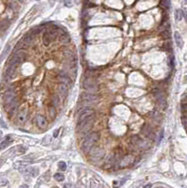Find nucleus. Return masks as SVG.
Returning <instances> with one entry per match:
<instances>
[{"instance_id":"obj_6","label":"nucleus","mask_w":187,"mask_h":188,"mask_svg":"<svg viewBox=\"0 0 187 188\" xmlns=\"http://www.w3.org/2000/svg\"><path fill=\"white\" fill-rule=\"evenodd\" d=\"M89 156L93 160H101L104 156V150L100 147H93L89 150Z\"/></svg>"},{"instance_id":"obj_30","label":"nucleus","mask_w":187,"mask_h":188,"mask_svg":"<svg viewBox=\"0 0 187 188\" xmlns=\"http://www.w3.org/2000/svg\"><path fill=\"white\" fill-rule=\"evenodd\" d=\"M63 1H64V4H65L67 7H72V0H63Z\"/></svg>"},{"instance_id":"obj_12","label":"nucleus","mask_w":187,"mask_h":188,"mask_svg":"<svg viewBox=\"0 0 187 188\" xmlns=\"http://www.w3.org/2000/svg\"><path fill=\"white\" fill-rule=\"evenodd\" d=\"M20 171L23 173L24 175H29L32 177H36L37 175L39 174V169L36 168H25L23 169H20Z\"/></svg>"},{"instance_id":"obj_4","label":"nucleus","mask_w":187,"mask_h":188,"mask_svg":"<svg viewBox=\"0 0 187 188\" xmlns=\"http://www.w3.org/2000/svg\"><path fill=\"white\" fill-rule=\"evenodd\" d=\"M131 143L133 146H135L136 148L142 149V150H147L151 146V144H149V142L145 141L144 139H142L138 135H133L131 137Z\"/></svg>"},{"instance_id":"obj_13","label":"nucleus","mask_w":187,"mask_h":188,"mask_svg":"<svg viewBox=\"0 0 187 188\" xmlns=\"http://www.w3.org/2000/svg\"><path fill=\"white\" fill-rule=\"evenodd\" d=\"M81 100L84 102H89V103H92V102L97 101V96L93 93H90V92H86V93H82L81 94Z\"/></svg>"},{"instance_id":"obj_3","label":"nucleus","mask_w":187,"mask_h":188,"mask_svg":"<svg viewBox=\"0 0 187 188\" xmlns=\"http://www.w3.org/2000/svg\"><path fill=\"white\" fill-rule=\"evenodd\" d=\"M83 87L87 91L90 92V93H95V92L98 90L97 82H96L95 79H93L92 77H88V78H86V80L84 81Z\"/></svg>"},{"instance_id":"obj_16","label":"nucleus","mask_w":187,"mask_h":188,"mask_svg":"<svg viewBox=\"0 0 187 188\" xmlns=\"http://www.w3.org/2000/svg\"><path fill=\"white\" fill-rule=\"evenodd\" d=\"M63 56L69 63H75V61H76V56H75L74 53H72V51H69V50L65 51Z\"/></svg>"},{"instance_id":"obj_8","label":"nucleus","mask_w":187,"mask_h":188,"mask_svg":"<svg viewBox=\"0 0 187 188\" xmlns=\"http://www.w3.org/2000/svg\"><path fill=\"white\" fill-rule=\"evenodd\" d=\"M135 156H133L132 154H127L120 158L119 166H120V168H126V166L133 165V164L135 163Z\"/></svg>"},{"instance_id":"obj_22","label":"nucleus","mask_w":187,"mask_h":188,"mask_svg":"<svg viewBox=\"0 0 187 188\" xmlns=\"http://www.w3.org/2000/svg\"><path fill=\"white\" fill-rule=\"evenodd\" d=\"M61 97L57 96V95H54V96L52 97V99H51V102H52V105L53 106H55V107H56V106H58L59 105H60L61 103Z\"/></svg>"},{"instance_id":"obj_5","label":"nucleus","mask_w":187,"mask_h":188,"mask_svg":"<svg viewBox=\"0 0 187 188\" xmlns=\"http://www.w3.org/2000/svg\"><path fill=\"white\" fill-rule=\"evenodd\" d=\"M56 37H57V30H56V29H52V30L44 32V34H43V36H42L43 44H44L45 46H48Z\"/></svg>"},{"instance_id":"obj_7","label":"nucleus","mask_w":187,"mask_h":188,"mask_svg":"<svg viewBox=\"0 0 187 188\" xmlns=\"http://www.w3.org/2000/svg\"><path fill=\"white\" fill-rule=\"evenodd\" d=\"M141 134L143 135H145L146 137H148L149 139H151V140H154L156 137L155 134H154L153 130H152V127L149 124H148V123H146V124H144L142 126V128H141Z\"/></svg>"},{"instance_id":"obj_19","label":"nucleus","mask_w":187,"mask_h":188,"mask_svg":"<svg viewBox=\"0 0 187 188\" xmlns=\"http://www.w3.org/2000/svg\"><path fill=\"white\" fill-rule=\"evenodd\" d=\"M59 40H60V43H64V44H67L71 41V37L68 35L67 33H62L59 36Z\"/></svg>"},{"instance_id":"obj_32","label":"nucleus","mask_w":187,"mask_h":188,"mask_svg":"<svg viewBox=\"0 0 187 188\" xmlns=\"http://www.w3.org/2000/svg\"><path fill=\"white\" fill-rule=\"evenodd\" d=\"M58 133H59V129H56V130L54 132V137H55V138H56V137H57V135H58Z\"/></svg>"},{"instance_id":"obj_35","label":"nucleus","mask_w":187,"mask_h":188,"mask_svg":"<svg viewBox=\"0 0 187 188\" xmlns=\"http://www.w3.org/2000/svg\"><path fill=\"white\" fill-rule=\"evenodd\" d=\"M184 1H185V3H187V0H184Z\"/></svg>"},{"instance_id":"obj_17","label":"nucleus","mask_w":187,"mask_h":188,"mask_svg":"<svg viewBox=\"0 0 187 188\" xmlns=\"http://www.w3.org/2000/svg\"><path fill=\"white\" fill-rule=\"evenodd\" d=\"M174 38H175V43H176L177 46L181 48V47L183 46V40L181 36L180 35V33H179V32H175V34H174Z\"/></svg>"},{"instance_id":"obj_10","label":"nucleus","mask_w":187,"mask_h":188,"mask_svg":"<svg viewBox=\"0 0 187 188\" xmlns=\"http://www.w3.org/2000/svg\"><path fill=\"white\" fill-rule=\"evenodd\" d=\"M35 121H36L37 126H38L40 129H45L48 125L47 119H46L45 117H43L42 115H38V116L36 117Z\"/></svg>"},{"instance_id":"obj_2","label":"nucleus","mask_w":187,"mask_h":188,"mask_svg":"<svg viewBox=\"0 0 187 188\" xmlns=\"http://www.w3.org/2000/svg\"><path fill=\"white\" fill-rule=\"evenodd\" d=\"M93 123H94L93 117H90V118H88V119L78 122V125H77V133L80 134H87V133L90 130V128L92 127Z\"/></svg>"},{"instance_id":"obj_27","label":"nucleus","mask_w":187,"mask_h":188,"mask_svg":"<svg viewBox=\"0 0 187 188\" xmlns=\"http://www.w3.org/2000/svg\"><path fill=\"white\" fill-rule=\"evenodd\" d=\"M162 6L163 7H165V9H168V8L170 7V0H163Z\"/></svg>"},{"instance_id":"obj_25","label":"nucleus","mask_w":187,"mask_h":188,"mask_svg":"<svg viewBox=\"0 0 187 188\" xmlns=\"http://www.w3.org/2000/svg\"><path fill=\"white\" fill-rule=\"evenodd\" d=\"M55 179L57 181H62L64 180V175L61 174V173H56V174H55Z\"/></svg>"},{"instance_id":"obj_34","label":"nucleus","mask_w":187,"mask_h":188,"mask_svg":"<svg viewBox=\"0 0 187 188\" xmlns=\"http://www.w3.org/2000/svg\"><path fill=\"white\" fill-rule=\"evenodd\" d=\"M2 164H3V161H2V160H0V166H2Z\"/></svg>"},{"instance_id":"obj_15","label":"nucleus","mask_w":187,"mask_h":188,"mask_svg":"<svg viewBox=\"0 0 187 188\" xmlns=\"http://www.w3.org/2000/svg\"><path fill=\"white\" fill-rule=\"evenodd\" d=\"M57 90H58V93L60 94L61 98H65L69 93V87L65 84L60 83L57 87Z\"/></svg>"},{"instance_id":"obj_14","label":"nucleus","mask_w":187,"mask_h":188,"mask_svg":"<svg viewBox=\"0 0 187 188\" xmlns=\"http://www.w3.org/2000/svg\"><path fill=\"white\" fill-rule=\"evenodd\" d=\"M15 93H14L12 90H8L6 93H5V96H4V101L6 105H9V103H13L15 101Z\"/></svg>"},{"instance_id":"obj_11","label":"nucleus","mask_w":187,"mask_h":188,"mask_svg":"<svg viewBox=\"0 0 187 188\" xmlns=\"http://www.w3.org/2000/svg\"><path fill=\"white\" fill-rule=\"evenodd\" d=\"M94 116V110L92 109H85L83 110L80 114H79V118H78V122L84 121V119H88V118H90V117Z\"/></svg>"},{"instance_id":"obj_18","label":"nucleus","mask_w":187,"mask_h":188,"mask_svg":"<svg viewBox=\"0 0 187 188\" xmlns=\"http://www.w3.org/2000/svg\"><path fill=\"white\" fill-rule=\"evenodd\" d=\"M27 119V114L25 111H21L18 115H17V121L19 123H24L25 122Z\"/></svg>"},{"instance_id":"obj_21","label":"nucleus","mask_w":187,"mask_h":188,"mask_svg":"<svg viewBox=\"0 0 187 188\" xmlns=\"http://www.w3.org/2000/svg\"><path fill=\"white\" fill-rule=\"evenodd\" d=\"M10 142H11V137H9V135H8L7 138L0 143V150H4L5 148H7L8 146L10 144Z\"/></svg>"},{"instance_id":"obj_29","label":"nucleus","mask_w":187,"mask_h":188,"mask_svg":"<svg viewBox=\"0 0 187 188\" xmlns=\"http://www.w3.org/2000/svg\"><path fill=\"white\" fill-rule=\"evenodd\" d=\"M163 137H164V130H161V133L159 134V135H158V143H160L161 141H162L163 139Z\"/></svg>"},{"instance_id":"obj_31","label":"nucleus","mask_w":187,"mask_h":188,"mask_svg":"<svg viewBox=\"0 0 187 188\" xmlns=\"http://www.w3.org/2000/svg\"><path fill=\"white\" fill-rule=\"evenodd\" d=\"M8 184V180L6 179H0V186H4Z\"/></svg>"},{"instance_id":"obj_28","label":"nucleus","mask_w":187,"mask_h":188,"mask_svg":"<svg viewBox=\"0 0 187 188\" xmlns=\"http://www.w3.org/2000/svg\"><path fill=\"white\" fill-rule=\"evenodd\" d=\"M49 113L52 117L56 116V109H55V106H50L49 107Z\"/></svg>"},{"instance_id":"obj_26","label":"nucleus","mask_w":187,"mask_h":188,"mask_svg":"<svg viewBox=\"0 0 187 188\" xmlns=\"http://www.w3.org/2000/svg\"><path fill=\"white\" fill-rule=\"evenodd\" d=\"M58 168L60 170H62V171L66 170V168H67V166H66L65 162H59V163H58Z\"/></svg>"},{"instance_id":"obj_20","label":"nucleus","mask_w":187,"mask_h":188,"mask_svg":"<svg viewBox=\"0 0 187 188\" xmlns=\"http://www.w3.org/2000/svg\"><path fill=\"white\" fill-rule=\"evenodd\" d=\"M23 41L25 43V44L28 46V45L30 44V43H32V40H33V33L32 32H30V33H28V34H26L24 38H23Z\"/></svg>"},{"instance_id":"obj_1","label":"nucleus","mask_w":187,"mask_h":188,"mask_svg":"<svg viewBox=\"0 0 187 188\" xmlns=\"http://www.w3.org/2000/svg\"><path fill=\"white\" fill-rule=\"evenodd\" d=\"M100 139V134L98 132H92L87 134L86 138L82 143V150L84 152H89V150L95 146Z\"/></svg>"},{"instance_id":"obj_33","label":"nucleus","mask_w":187,"mask_h":188,"mask_svg":"<svg viewBox=\"0 0 187 188\" xmlns=\"http://www.w3.org/2000/svg\"><path fill=\"white\" fill-rule=\"evenodd\" d=\"M2 135H3L2 132H1V131H0V140H1V138H2Z\"/></svg>"},{"instance_id":"obj_9","label":"nucleus","mask_w":187,"mask_h":188,"mask_svg":"<svg viewBox=\"0 0 187 188\" xmlns=\"http://www.w3.org/2000/svg\"><path fill=\"white\" fill-rule=\"evenodd\" d=\"M70 76H71L70 74H67V72H60L58 75L56 76V79H57L60 83H63L65 84V85H67L68 87H70V86L72 85V80H71Z\"/></svg>"},{"instance_id":"obj_24","label":"nucleus","mask_w":187,"mask_h":188,"mask_svg":"<svg viewBox=\"0 0 187 188\" xmlns=\"http://www.w3.org/2000/svg\"><path fill=\"white\" fill-rule=\"evenodd\" d=\"M9 49H10V46H9V45H8V46L6 47V48H5L4 52H3V53H2V56H0V62H1V61H2L3 59H4L5 56H7V53H8V52H9Z\"/></svg>"},{"instance_id":"obj_23","label":"nucleus","mask_w":187,"mask_h":188,"mask_svg":"<svg viewBox=\"0 0 187 188\" xmlns=\"http://www.w3.org/2000/svg\"><path fill=\"white\" fill-rule=\"evenodd\" d=\"M183 11H180V9H177L175 11V20L176 21H180L183 19Z\"/></svg>"}]
</instances>
